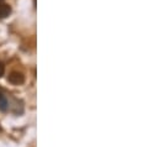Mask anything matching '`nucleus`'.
<instances>
[{
    "label": "nucleus",
    "instance_id": "obj_7",
    "mask_svg": "<svg viewBox=\"0 0 159 147\" xmlns=\"http://www.w3.org/2000/svg\"><path fill=\"white\" fill-rule=\"evenodd\" d=\"M1 1H2V0H0V2H1Z\"/></svg>",
    "mask_w": 159,
    "mask_h": 147
},
{
    "label": "nucleus",
    "instance_id": "obj_5",
    "mask_svg": "<svg viewBox=\"0 0 159 147\" xmlns=\"http://www.w3.org/2000/svg\"><path fill=\"white\" fill-rule=\"evenodd\" d=\"M4 97H5V95H4V89L0 87V99H2Z\"/></svg>",
    "mask_w": 159,
    "mask_h": 147
},
{
    "label": "nucleus",
    "instance_id": "obj_4",
    "mask_svg": "<svg viewBox=\"0 0 159 147\" xmlns=\"http://www.w3.org/2000/svg\"><path fill=\"white\" fill-rule=\"evenodd\" d=\"M4 73H5V66L2 62H0V78L4 75Z\"/></svg>",
    "mask_w": 159,
    "mask_h": 147
},
{
    "label": "nucleus",
    "instance_id": "obj_1",
    "mask_svg": "<svg viewBox=\"0 0 159 147\" xmlns=\"http://www.w3.org/2000/svg\"><path fill=\"white\" fill-rule=\"evenodd\" d=\"M7 82L14 84V85H20V84H24L25 82V75L21 73V72H11L7 77Z\"/></svg>",
    "mask_w": 159,
    "mask_h": 147
},
{
    "label": "nucleus",
    "instance_id": "obj_6",
    "mask_svg": "<svg viewBox=\"0 0 159 147\" xmlns=\"http://www.w3.org/2000/svg\"><path fill=\"white\" fill-rule=\"evenodd\" d=\"M0 131H1V127H0Z\"/></svg>",
    "mask_w": 159,
    "mask_h": 147
},
{
    "label": "nucleus",
    "instance_id": "obj_3",
    "mask_svg": "<svg viewBox=\"0 0 159 147\" xmlns=\"http://www.w3.org/2000/svg\"><path fill=\"white\" fill-rule=\"evenodd\" d=\"M7 109H9V102L4 97L2 99H0V111H6Z\"/></svg>",
    "mask_w": 159,
    "mask_h": 147
},
{
    "label": "nucleus",
    "instance_id": "obj_2",
    "mask_svg": "<svg viewBox=\"0 0 159 147\" xmlns=\"http://www.w3.org/2000/svg\"><path fill=\"white\" fill-rule=\"evenodd\" d=\"M10 14H11V6L9 4L0 2V20L6 19Z\"/></svg>",
    "mask_w": 159,
    "mask_h": 147
}]
</instances>
